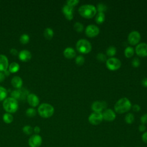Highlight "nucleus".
<instances>
[{"label":"nucleus","instance_id":"obj_1","mask_svg":"<svg viewBox=\"0 0 147 147\" xmlns=\"http://www.w3.org/2000/svg\"><path fill=\"white\" fill-rule=\"evenodd\" d=\"M131 107L130 101L126 98L119 99L114 105V110L118 114H123L129 111Z\"/></svg>","mask_w":147,"mask_h":147},{"label":"nucleus","instance_id":"obj_2","mask_svg":"<svg viewBox=\"0 0 147 147\" xmlns=\"http://www.w3.org/2000/svg\"><path fill=\"white\" fill-rule=\"evenodd\" d=\"M79 13L85 18H92L96 14L97 10L96 7L92 5H83L78 9Z\"/></svg>","mask_w":147,"mask_h":147},{"label":"nucleus","instance_id":"obj_3","mask_svg":"<svg viewBox=\"0 0 147 147\" xmlns=\"http://www.w3.org/2000/svg\"><path fill=\"white\" fill-rule=\"evenodd\" d=\"M3 107L4 110L9 113H14L18 109V102L17 99L12 97L6 98L3 102Z\"/></svg>","mask_w":147,"mask_h":147},{"label":"nucleus","instance_id":"obj_4","mask_svg":"<svg viewBox=\"0 0 147 147\" xmlns=\"http://www.w3.org/2000/svg\"><path fill=\"white\" fill-rule=\"evenodd\" d=\"M37 110L39 115L45 118L52 117L55 111L54 107L51 104L47 103H43L40 105Z\"/></svg>","mask_w":147,"mask_h":147},{"label":"nucleus","instance_id":"obj_5","mask_svg":"<svg viewBox=\"0 0 147 147\" xmlns=\"http://www.w3.org/2000/svg\"><path fill=\"white\" fill-rule=\"evenodd\" d=\"M76 47L79 52L83 54L89 53L92 49L91 43L86 39L79 40L76 42Z\"/></svg>","mask_w":147,"mask_h":147},{"label":"nucleus","instance_id":"obj_6","mask_svg":"<svg viewBox=\"0 0 147 147\" xmlns=\"http://www.w3.org/2000/svg\"><path fill=\"white\" fill-rule=\"evenodd\" d=\"M106 65L107 68L111 71H116L121 66V61L115 57H110L106 60Z\"/></svg>","mask_w":147,"mask_h":147},{"label":"nucleus","instance_id":"obj_7","mask_svg":"<svg viewBox=\"0 0 147 147\" xmlns=\"http://www.w3.org/2000/svg\"><path fill=\"white\" fill-rule=\"evenodd\" d=\"M102 113L100 112H93L88 117V122L92 125H98L103 121Z\"/></svg>","mask_w":147,"mask_h":147},{"label":"nucleus","instance_id":"obj_8","mask_svg":"<svg viewBox=\"0 0 147 147\" xmlns=\"http://www.w3.org/2000/svg\"><path fill=\"white\" fill-rule=\"evenodd\" d=\"M141 40V34L140 33L136 30L131 32L127 37L128 42L130 44L132 45H135L137 44Z\"/></svg>","mask_w":147,"mask_h":147},{"label":"nucleus","instance_id":"obj_9","mask_svg":"<svg viewBox=\"0 0 147 147\" xmlns=\"http://www.w3.org/2000/svg\"><path fill=\"white\" fill-rule=\"evenodd\" d=\"M28 143L30 147H40L42 144V138L38 134H33L29 138Z\"/></svg>","mask_w":147,"mask_h":147},{"label":"nucleus","instance_id":"obj_10","mask_svg":"<svg viewBox=\"0 0 147 147\" xmlns=\"http://www.w3.org/2000/svg\"><path fill=\"white\" fill-rule=\"evenodd\" d=\"M85 33L88 37H94L99 33V29L95 25H89L86 27Z\"/></svg>","mask_w":147,"mask_h":147},{"label":"nucleus","instance_id":"obj_11","mask_svg":"<svg viewBox=\"0 0 147 147\" xmlns=\"http://www.w3.org/2000/svg\"><path fill=\"white\" fill-rule=\"evenodd\" d=\"M136 53L140 57L147 56V44L142 42L138 44L136 47Z\"/></svg>","mask_w":147,"mask_h":147},{"label":"nucleus","instance_id":"obj_12","mask_svg":"<svg viewBox=\"0 0 147 147\" xmlns=\"http://www.w3.org/2000/svg\"><path fill=\"white\" fill-rule=\"evenodd\" d=\"M102 116L104 120L109 122L114 121L116 117L115 112L110 109H106L102 113Z\"/></svg>","mask_w":147,"mask_h":147},{"label":"nucleus","instance_id":"obj_13","mask_svg":"<svg viewBox=\"0 0 147 147\" xmlns=\"http://www.w3.org/2000/svg\"><path fill=\"white\" fill-rule=\"evenodd\" d=\"M62 11L65 16V17L68 20H72L74 17V7L65 5L62 9Z\"/></svg>","mask_w":147,"mask_h":147},{"label":"nucleus","instance_id":"obj_14","mask_svg":"<svg viewBox=\"0 0 147 147\" xmlns=\"http://www.w3.org/2000/svg\"><path fill=\"white\" fill-rule=\"evenodd\" d=\"M106 104L105 102L100 101H95L92 103L91 105V109L94 112H102V111L105 109Z\"/></svg>","mask_w":147,"mask_h":147},{"label":"nucleus","instance_id":"obj_15","mask_svg":"<svg viewBox=\"0 0 147 147\" xmlns=\"http://www.w3.org/2000/svg\"><path fill=\"white\" fill-rule=\"evenodd\" d=\"M27 101L31 106L36 107L38 105L40 100L37 95L31 93L28 95Z\"/></svg>","mask_w":147,"mask_h":147},{"label":"nucleus","instance_id":"obj_16","mask_svg":"<svg viewBox=\"0 0 147 147\" xmlns=\"http://www.w3.org/2000/svg\"><path fill=\"white\" fill-rule=\"evenodd\" d=\"M9 67V61L7 57L2 54L0 55V72L5 71Z\"/></svg>","mask_w":147,"mask_h":147},{"label":"nucleus","instance_id":"obj_17","mask_svg":"<svg viewBox=\"0 0 147 147\" xmlns=\"http://www.w3.org/2000/svg\"><path fill=\"white\" fill-rule=\"evenodd\" d=\"M18 57L21 61H28L31 59L32 54L28 50L23 49L18 53Z\"/></svg>","mask_w":147,"mask_h":147},{"label":"nucleus","instance_id":"obj_18","mask_svg":"<svg viewBox=\"0 0 147 147\" xmlns=\"http://www.w3.org/2000/svg\"><path fill=\"white\" fill-rule=\"evenodd\" d=\"M22 80L21 77L18 76H15L13 77L11 80L12 86L16 88H20L22 86Z\"/></svg>","mask_w":147,"mask_h":147},{"label":"nucleus","instance_id":"obj_19","mask_svg":"<svg viewBox=\"0 0 147 147\" xmlns=\"http://www.w3.org/2000/svg\"><path fill=\"white\" fill-rule=\"evenodd\" d=\"M63 55L66 58L69 59L75 57L76 52L74 48L71 47H67L64 50Z\"/></svg>","mask_w":147,"mask_h":147},{"label":"nucleus","instance_id":"obj_20","mask_svg":"<svg viewBox=\"0 0 147 147\" xmlns=\"http://www.w3.org/2000/svg\"><path fill=\"white\" fill-rule=\"evenodd\" d=\"M9 71L11 73L17 72L20 69V65L17 62H12L9 65Z\"/></svg>","mask_w":147,"mask_h":147},{"label":"nucleus","instance_id":"obj_21","mask_svg":"<svg viewBox=\"0 0 147 147\" xmlns=\"http://www.w3.org/2000/svg\"><path fill=\"white\" fill-rule=\"evenodd\" d=\"M53 34L54 33L52 29H51V28H47L45 29L44 31V36L48 40L51 39L53 36Z\"/></svg>","mask_w":147,"mask_h":147},{"label":"nucleus","instance_id":"obj_22","mask_svg":"<svg viewBox=\"0 0 147 147\" xmlns=\"http://www.w3.org/2000/svg\"><path fill=\"white\" fill-rule=\"evenodd\" d=\"M3 121L4 122H5L6 123H10L13 122V116L10 114V113H5L3 115Z\"/></svg>","mask_w":147,"mask_h":147},{"label":"nucleus","instance_id":"obj_23","mask_svg":"<svg viewBox=\"0 0 147 147\" xmlns=\"http://www.w3.org/2000/svg\"><path fill=\"white\" fill-rule=\"evenodd\" d=\"M124 53H125V57H126L127 58H130L132 57L134 53V49L131 47H127L125 48Z\"/></svg>","mask_w":147,"mask_h":147},{"label":"nucleus","instance_id":"obj_24","mask_svg":"<svg viewBox=\"0 0 147 147\" xmlns=\"http://www.w3.org/2000/svg\"><path fill=\"white\" fill-rule=\"evenodd\" d=\"M105 15L104 13H98L95 17V21L96 23L100 24L105 21Z\"/></svg>","mask_w":147,"mask_h":147},{"label":"nucleus","instance_id":"obj_25","mask_svg":"<svg viewBox=\"0 0 147 147\" xmlns=\"http://www.w3.org/2000/svg\"><path fill=\"white\" fill-rule=\"evenodd\" d=\"M7 95V90L3 86H0V101L4 100Z\"/></svg>","mask_w":147,"mask_h":147},{"label":"nucleus","instance_id":"obj_26","mask_svg":"<svg viewBox=\"0 0 147 147\" xmlns=\"http://www.w3.org/2000/svg\"><path fill=\"white\" fill-rule=\"evenodd\" d=\"M116 53V48L113 46L109 47L106 50V54L107 56L113 57Z\"/></svg>","mask_w":147,"mask_h":147},{"label":"nucleus","instance_id":"obj_27","mask_svg":"<svg viewBox=\"0 0 147 147\" xmlns=\"http://www.w3.org/2000/svg\"><path fill=\"white\" fill-rule=\"evenodd\" d=\"M125 121L128 124L132 123L134 121V116L132 113H128L125 117Z\"/></svg>","mask_w":147,"mask_h":147},{"label":"nucleus","instance_id":"obj_28","mask_svg":"<svg viewBox=\"0 0 147 147\" xmlns=\"http://www.w3.org/2000/svg\"><path fill=\"white\" fill-rule=\"evenodd\" d=\"M21 90H16L11 92V95L12 98H14V99H20L22 96V92Z\"/></svg>","mask_w":147,"mask_h":147},{"label":"nucleus","instance_id":"obj_29","mask_svg":"<svg viewBox=\"0 0 147 147\" xmlns=\"http://www.w3.org/2000/svg\"><path fill=\"white\" fill-rule=\"evenodd\" d=\"M29 39H30V37H29V36L27 34H22L21 36H20V42L23 44H27L29 41Z\"/></svg>","mask_w":147,"mask_h":147},{"label":"nucleus","instance_id":"obj_30","mask_svg":"<svg viewBox=\"0 0 147 147\" xmlns=\"http://www.w3.org/2000/svg\"><path fill=\"white\" fill-rule=\"evenodd\" d=\"M74 28L75 29V30L80 33V32H82L84 29V26L83 25V24L79 22H76L74 24Z\"/></svg>","mask_w":147,"mask_h":147},{"label":"nucleus","instance_id":"obj_31","mask_svg":"<svg viewBox=\"0 0 147 147\" xmlns=\"http://www.w3.org/2000/svg\"><path fill=\"white\" fill-rule=\"evenodd\" d=\"M22 131H23V132H24L25 134H27V135H30V134H31L32 133V132L33 131V128H32L30 126H29V125H26V126H25L23 127V128H22Z\"/></svg>","mask_w":147,"mask_h":147},{"label":"nucleus","instance_id":"obj_32","mask_svg":"<svg viewBox=\"0 0 147 147\" xmlns=\"http://www.w3.org/2000/svg\"><path fill=\"white\" fill-rule=\"evenodd\" d=\"M36 114V110L33 108H28L26 110V115L29 117H34Z\"/></svg>","mask_w":147,"mask_h":147},{"label":"nucleus","instance_id":"obj_33","mask_svg":"<svg viewBox=\"0 0 147 147\" xmlns=\"http://www.w3.org/2000/svg\"><path fill=\"white\" fill-rule=\"evenodd\" d=\"M84 58L83 56L79 55L78 56L76 57V60H75V63H76V64L79 65H82L83 64V63H84Z\"/></svg>","mask_w":147,"mask_h":147},{"label":"nucleus","instance_id":"obj_34","mask_svg":"<svg viewBox=\"0 0 147 147\" xmlns=\"http://www.w3.org/2000/svg\"><path fill=\"white\" fill-rule=\"evenodd\" d=\"M96 8L98 13H103L106 10V6L102 3H99L97 5V7Z\"/></svg>","mask_w":147,"mask_h":147},{"label":"nucleus","instance_id":"obj_35","mask_svg":"<svg viewBox=\"0 0 147 147\" xmlns=\"http://www.w3.org/2000/svg\"><path fill=\"white\" fill-rule=\"evenodd\" d=\"M79 2V1L78 0H68L67 1V5L74 7L75 6L77 5Z\"/></svg>","mask_w":147,"mask_h":147},{"label":"nucleus","instance_id":"obj_36","mask_svg":"<svg viewBox=\"0 0 147 147\" xmlns=\"http://www.w3.org/2000/svg\"><path fill=\"white\" fill-rule=\"evenodd\" d=\"M96 58L99 61H105L106 60V56L102 53H99L96 56Z\"/></svg>","mask_w":147,"mask_h":147},{"label":"nucleus","instance_id":"obj_37","mask_svg":"<svg viewBox=\"0 0 147 147\" xmlns=\"http://www.w3.org/2000/svg\"><path fill=\"white\" fill-rule=\"evenodd\" d=\"M131 64H132V65L134 67H138L140 65V60L138 58H134L133 60V61L131 62Z\"/></svg>","mask_w":147,"mask_h":147},{"label":"nucleus","instance_id":"obj_38","mask_svg":"<svg viewBox=\"0 0 147 147\" xmlns=\"http://www.w3.org/2000/svg\"><path fill=\"white\" fill-rule=\"evenodd\" d=\"M140 121H141V122L142 123V124H146L147 123V113L146 114H143L141 118H140Z\"/></svg>","mask_w":147,"mask_h":147},{"label":"nucleus","instance_id":"obj_39","mask_svg":"<svg viewBox=\"0 0 147 147\" xmlns=\"http://www.w3.org/2000/svg\"><path fill=\"white\" fill-rule=\"evenodd\" d=\"M142 140L144 142L147 144V131L144 132L142 135Z\"/></svg>","mask_w":147,"mask_h":147},{"label":"nucleus","instance_id":"obj_40","mask_svg":"<svg viewBox=\"0 0 147 147\" xmlns=\"http://www.w3.org/2000/svg\"><path fill=\"white\" fill-rule=\"evenodd\" d=\"M132 109H133V111H136V112L139 111L140 110V109H141L140 106H139L138 105H137V104L133 105V107H132Z\"/></svg>","mask_w":147,"mask_h":147},{"label":"nucleus","instance_id":"obj_41","mask_svg":"<svg viewBox=\"0 0 147 147\" xmlns=\"http://www.w3.org/2000/svg\"><path fill=\"white\" fill-rule=\"evenodd\" d=\"M10 52L13 55H17L18 54V52L17 49H16V48H11V49H10Z\"/></svg>","mask_w":147,"mask_h":147},{"label":"nucleus","instance_id":"obj_42","mask_svg":"<svg viewBox=\"0 0 147 147\" xmlns=\"http://www.w3.org/2000/svg\"><path fill=\"white\" fill-rule=\"evenodd\" d=\"M138 130L140 131L141 132H144L145 131V130H146V127L145 126V125L144 124H141L138 126Z\"/></svg>","mask_w":147,"mask_h":147},{"label":"nucleus","instance_id":"obj_43","mask_svg":"<svg viewBox=\"0 0 147 147\" xmlns=\"http://www.w3.org/2000/svg\"><path fill=\"white\" fill-rule=\"evenodd\" d=\"M33 131H34V132L36 134H37L39 133L40 131V127H39V126H35V127H34V129H33Z\"/></svg>","mask_w":147,"mask_h":147},{"label":"nucleus","instance_id":"obj_44","mask_svg":"<svg viewBox=\"0 0 147 147\" xmlns=\"http://www.w3.org/2000/svg\"><path fill=\"white\" fill-rule=\"evenodd\" d=\"M5 78V75L4 73L0 72V82H2V81H3Z\"/></svg>","mask_w":147,"mask_h":147},{"label":"nucleus","instance_id":"obj_45","mask_svg":"<svg viewBox=\"0 0 147 147\" xmlns=\"http://www.w3.org/2000/svg\"><path fill=\"white\" fill-rule=\"evenodd\" d=\"M141 83H142L143 86H144L145 87H147V78L143 79V80H142Z\"/></svg>","mask_w":147,"mask_h":147},{"label":"nucleus","instance_id":"obj_46","mask_svg":"<svg viewBox=\"0 0 147 147\" xmlns=\"http://www.w3.org/2000/svg\"><path fill=\"white\" fill-rule=\"evenodd\" d=\"M4 74L5 75H6V76H8L9 74H10V71L9 70H6L4 71Z\"/></svg>","mask_w":147,"mask_h":147},{"label":"nucleus","instance_id":"obj_47","mask_svg":"<svg viewBox=\"0 0 147 147\" xmlns=\"http://www.w3.org/2000/svg\"><path fill=\"white\" fill-rule=\"evenodd\" d=\"M121 147H124V146H121Z\"/></svg>","mask_w":147,"mask_h":147}]
</instances>
